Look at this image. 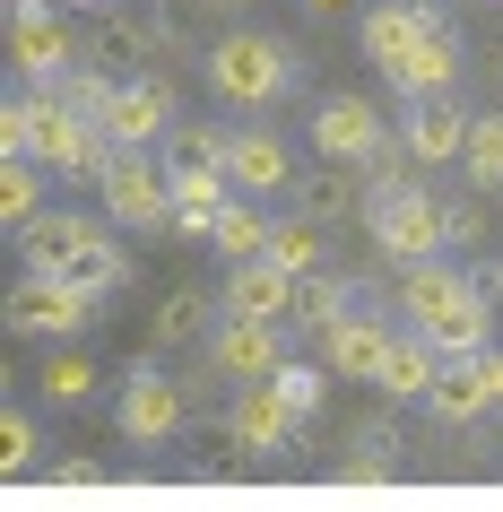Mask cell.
<instances>
[{
  "label": "cell",
  "mask_w": 503,
  "mask_h": 512,
  "mask_svg": "<svg viewBox=\"0 0 503 512\" xmlns=\"http://www.w3.org/2000/svg\"><path fill=\"white\" fill-rule=\"evenodd\" d=\"M295 87V44L269 27H226L209 44V96L226 113H269Z\"/></svg>",
  "instance_id": "cell-1"
},
{
  "label": "cell",
  "mask_w": 503,
  "mask_h": 512,
  "mask_svg": "<svg viewBox=\"0 0 503 512\" xmlns=\"http://www.w3.org/2000/svg\"><path fill=\"white\" fill-rule=\"evenodd\" d=\"M365 235L382 261H434V252H451V200H434V191L408 174V183L391 191H365Z\"/></svg>",
  "instance_id": "cell-2"
},
{
  "label": "cell",
  "mask_w": 503,
  "mask_h": 512,
  "mask_svg": "<svg viewBox=\"0 0 503 512\" xmlns=\"http://www.w3.org/2000/svg\"><path fill=\"white\" fill-rule=\"evenodd\" d=\"M61 9H70V0H9V61H18L27 87H61L87 61V44L70 35Z\"/></svg>",
  "instance_id": "cell-3"
},
{
  "label": "cell",
  "mask_w": 503,
  "mask_h": 512,
  "mask_svg": "<svg viewBox=\"0 0 503 512\" xmlns=\"http://www.w3.org/2000/svg\"><path fill=\"white\" fill-rule=\"evenodd\" d=\"M96 191H105V217L131 226V235H165V226H174V174L148 165V148H122Z\"/></svg>",
  "instance_id": "cell-4"
},
{
  "label": "cell",
  "mask_w": 503,
  "mask_h": 512,
  "mask_svg": "<svg viewBox=\"0 0 503 512\" xmlns=\"http://www.w3.org/2000/svg\"><path fill=\"white\" fill-rule=\"evenodd\" d=\"M399 139V122L373 96H321L313 105V157L321 165H373Z\"/></svg>",
  "instance_id": "cell-5"
},
{
  "label": "cell",
  "mask_w": 503,
  "mask_h": 512,
  "mask_svg": "<svg viewBox=\"0 0 503 512\" xmlns=\"http://www.w3.org/2000/svg\"><path fill=\"white\" fill-rule=\"evenodd\" d=\"M96 322V296H87L79 278H18L9 287V330L18 339H44V348H61V339H79V330Z\"/></svg>",
  "instance_id": "cell-6"
},
{
  "label": "cell",
  "mask_w": 503,
  "mask_h": 512,
  "mask_svg": "<svg viewBox=\"0 0 503 512\" xmlns=\"http://www.w3.org/2000/svg\"><path fill=\"white\" fill-rule=\"evenodd\" d=\"M399 313H373V304H347L339 322L321 330V365L339 382H382V365H391V348H399Z\"/></svg>",
  "instance_id": "cell-7"
},
{
  "label": "cell",
  "mask_w": 503,
  "mask_h": 512,
  "mask_svg": "<svg viewBox=\"0 0 503 512\" xmlns=\"http://www.w3.org/2000/svg\"><path fill=\"white\" fill-rule=\"evenodd\" d=\"M165 174H174V235H191V243H209V226L243 200L235 174L209 165V157H191V148H165Z\"/></svg>",
  "instance_id": "cell-8"
},
{
  "label": "cell",
  "mask_w": 503,
  "mask_h": 512,
  "mask_svg": "<svg viewBox=\"0 0 503 512\" xmlns=\"http://www.w3.org/2000/svg\"><path fill=\"white\" fill-rule=\"evenodd\" d=\"M209 365L235 382V391L269 382L278 365H287V322H252V313H226V322L209 330Z\"/></svg>",
  "instance_id": "cell-9"
},
{
  "label": "cell",
  "mask_w": 503,
  "mask_h": 512,
  "mask_svg": "<svg viewBox=\"0 0 503 512\" xmlns=\"http://www.w3.org/2000/svg\"><path fill=\"white\" fill-rule=\"evenodd\" d=\"M191 417V391L165 374H122V408H113V426H122V443H139V452H157V443H174Z\"/></svg>",
  "instance_id": "cell-10"
},
{
  "label": "cell",
  "mask_w": 503,
  "mask_h": 512,
  "mask_svg": "<svg viewBox=\"0 0 503 512\" xmlns=\"http://www.w3.org/2000/svg\"><path fill=\"white\" fill-rule=\"evenodd\" d=\"M382 79L399 87V105H425V96H451V87H460V27H434V35H417V44H408V53L391 61V70H382Z\"/></svg>",
  "instance_id": "cell-11"
},
{
  "label": "cell",
  "mask_w": 503,
  "mask_h": 512,
  "mask_svg": "<svg viewBox=\"0 0 503 512\" xmlns=\"http://www.w3.org/2000/svg\"><path fill=\"white\" fill-rule=\"evenodd\" d=\"M469 122H477V113H460V96H425V105H408L399 139H408L417 174H434V165H460V157H469Z\"/></svg>",
  "instance_id": "cell-12"
},
{
  "label": "cell",
  "mask_w": 503,
  "mask_h": 512,
  "mask_svg": "<svg viewBox=\"0 0 503 512\" xmlns=\"http://www.w3.org/2000/svg\"><path fill=\"white\" fill-rule=\"evenodd\" d=\"M96 131L113 148H157V139H174V87L165 79H122V96H113V113Z\"/></svg>",
  "instance_id": "cell-13"
},
{
  "label": "cell",
  "mask_w": 503,
  "mask_h": 512,
  "mask_svg": "<svg viewBox=\"0 0 503 512\" xmlns=\"http://www.w3.org/2000/svg\"><path fill=\"white\" fill-rule=\"evenodd\" d=\"M226 174H235L243 200H269V191H295V157L287 139L261 131V122H235V148H226Z\"/></svg>",
  "instance_id": "cell-14"
},
{
  "label": "cell",
  "mask_w": 503,
  "mask_h": 512,
  "mask_svg": "<svg viewBox=\"0 0 503 512\" xmlns=\"http://www.w3.org/2000/svg\"><path fill=\"white\" fill-rule=\"evenodd\" d=\"M226 313H252V322H287V304H295V270L287 261H226Z\"/></svg>",
  "instance_id": "cell-15"
},
{
  "label": "cell",
  "mask_w": 503,
  "mask_h": 512,
  "mask_svg": "<svg viewBox=\"0 0 503 512\" xmlns=\"http://www.w3.org/2000/svg\"><path fill=\"white\" fill-rule=\"evenodd\" d=\"M443 27V0H373L365 9V53H373V70H391L417 35H434Z\"/></svg>",
  "instance_id": "cell-16"
},
{
  "label": "cell",
  "mask_w": 503,
  "mask_h": 512,
  "mask_svg": "<svg viewBox=\"0 0 503 512\" xmlns=\"http://www.w3.org/2000/svg\"><path fill=\"white\" fill-rule=\"evenodd\" d=\"M295 426H304V417H295V408L278 400L269 382H252V391H243V400L226 408V434H235V452H287V443H295Z\"/></svg>",
  "instance_id": "cell-17"
},
{
  "label": "cell",
  "mask_w": 503,
  "mask_h": 512,
  "mask_svg": "<svg viewBox=\"0 0 503 512\" xmlns=\"http://www.w3.org/2000/svg\"><path fill=\"white\" fill-rule=\"evenodd\" d=\"M87 226H96L87 209H44V217H27V226H18V261H27L35 278H61V270H70V252L87 243Z\"/></svg>",
  "instance_id": "cell-18"
},
{
  "label": "cell",
  "mask_w": 503,
  "mask_h": 512,
  "mask_svg": "<svg viewBox=\"0 0 503 512\" xmlns=\"http://www.w3.org/2000/svg\"><path fill=\"white\" fill-rule=\"evenodd\" d=\"M417 330H425V339H434L443 356H486V330H495V304H486V287L469 278V287H460L451 304H434V313H425Z\"/></svg>",
  "instance_id": "cell-19"
},
{
  "label": "cell",
  "mask_w": 503,
  "mask_h": 512,
  "mask_svg": "<svg viewBox=\"0 0 503 512\" xmlns=\"http://www.w3.org/2000/svg\"><path fill=\"white\" fill-rule=\"evenodd\" d=\"M61 278H79L87 296L105 304V296H122V287H131V252H122V243H113V217L96 209V226H87V243L79 252H70V270Z\"/></svg>",
  "instance_id": "cell-20"
},
{
  "label": "cell",
  "mask_w": 503,
  "mask_h": 512,
  "mask_svg": "<svg viewBox=\"0 0 503 512\" xmlns=\"http://www.w3.org/2000/svg\"><path fill=\"white\" fill-rule=\"evenodd\" d=\"M486 374H477V356H443V374H434V391H425V417H443V426H477L486 417Z\"/></svg>",
  "instance_id": "cell-21"
},
{
  "label": "cell",
  "mask_w": 503,
  "mask_h": 512,
  "mask_svg": "<svg viewBox=\"0 0 503 512\" xmlns=\"http://www.w3.org/2000/svg\"><path fill=\"white\" fill-rule=\"evenodd\" d=\"M434 374H443V348L425 339V330H399V348H391V365H382V400H417L425 408V391H434Z\"/></svg>",
  "instance_id": "cell-22"
},
{
  "label": "cell",
  "mask_w": 503,
  "mask_h": 512,
  "mask_svg": "<svg viewBox=\"0 0 503 512\" xmlns=\"http://www.w3.org/2000/svg\"><path fill=\"white\" fill-rule=\"evenodd\" d=\"M209 322H226V296H209V287H174V296L157 304V322H148V348H191Z\"/></svg>",
  "instance_id": "cell-23"
},
{
  "label": "cell",
  "mask_w": 503,
  "mask_h": 512,
  "mask_svg": "<svg viewBox=\"0 0 503 512\" xmlns=\"http://www.w3.org/2000/svg\"><path fill=\"white\" fill-rule=\"evenodd\" d=\"M460 287H469V270H451L443 252H434V261H408V270H399V296H391V313H399L408 330H417L425 313H434V304H451Z\"/></svg>",
  "instance_id": "cell-24"
},
{
  "label": "cell",
  "mask_w": 503,
  "mask_h": 512,
  "mask_svg": "<svg viewBox=\"0 0 503 512\" xmlns=\"http://www.w3.org/2000/svg\"><path fill=\"white\" fill-rule=\"evenodd\" d=\"M347 304H356V287H347V278H330V270H304V278H295V304H287V330H313V339H321V330L339 322Z\"/></svg>",
  "instance_id": "cell-25"
},
{
  "label": "cell",
  "mask_w": 503,
  "mask_h": 512,
  "mask_svg": "<svg viewBox=\"0 0 503 512\" xmlns=\"http://www.w3.org/2000/svg\"><path fill=\"white\" fill-rule=\"evenodd\" d=\"M269 261H287L295 278L304 270H330V226H321V217H278V226H269Z\"/></svg>",
  "instance_id": "cell-26"
},
{
  "label": "cell",
  "mask_w": 503,
  "mask_h": 512,
  "mask_svg": "<svg viewBox=\"0 0 503 512\" xmlns=\"http://www.w3.org/2000/svg\"><path fill=\"white\" fill-rule=\"evenodd\" d=\"M96 382H105V374H96V356H87L79 339H61V348L44 356V365H35V391H44V400H61V408H70V400H87Z\"/></svg>",
  "instance_id": "cell-27"
},
{
  "label": "cell",
  "mask_w": 503,
  "mask_h": 512,
  "mask_svg": "<svg viewBox=\"0 0 503 512\" xmlns=\"http://www.w3.org/2000/svg\"><path fill=\"white\" fill-rule=\"evenodd\" d=\"M44 183H53V174H44L35 157H9V165H0V226H9V235H18L27 217L53 209V200H44Z\"/></svg>",
  "instance_id": "cell-28"
},
{
  "label": "cell",
  "mask_w": 503,
  "mask_h": 512,
  "mask_svg": "<svg viewBox=\"0 0 503 512\" xmlns=\"http://www.w3.org/2000/svg\"><path fill=\"white\" fill-rule=\"evenodd\" d=\"M269 226H278V217H261L252 200H235V209L209 226V252H217V261H261V252H269Z\"/></svg>",
  "instance_id": "cell-29"
},
{
  "label": "cell",
  "mask_w": 503,
  "mask_h": 512,
  "mask_svg": "<svg viewBox=\"0 0 503 512\" xmlns=\"http://www.w3.org/2000/svg\"><path fill=\"white\" fill-rule=\"evenodd\" d=\"M469 191H503V113H477L469 122V157H460Z\"/></svg>",
  "instance_id": "cell-30"
},
{
  "label": "cell",
  "mask_w": 503,
  "mask_h": 512,
  "mask_svg": "<svg viewBox=\"0 0 503 512\" xmlns=\"http://www.w3.org/2000/svg\"><path fill=\"white\" fill-rule=\"evenodd\" d=\"M113 96H122V70H96V61H79V70L61 79V105L79 113V122H105Z\"/></svg>",
  "instance_id": "cell-31"
},
{
  "label": "cell",
  "mask_w": 503,
  "mask_h": 512,
  "mask_svg": "<svg viewBox=\"0 0 503 512\" xmlns=\"http://www.w3.org/2000/svg\"><path fill=\"white\" fill-rule=\"evenodd\" d=\"M295 191H304V217H321V226H330V217H356V209H365V183H347L339 165H321V174H304Z\"/></svg>",
  "instance_id": "cell-32"
},
{
  "label": "cell",
  "mask_w": 503,
  "mask_h": 512,
  "mask_svg": "<svg viewBox=\"0 0 503 512\" xmlns=\"http://www.w3.org/2000/svg\"><path fill=\"white\" fill-rule=\"evenodd\" d=\"M269 391H278V400H287L295 417L313 426V417H321V400H330V365H321V356H313V365H295V356H287V365L269 374Z\"/></svg>",
  "instance_id": "cell-33"
},
{
  "label": "cell",
  "mask_w": 503,
  "mask_h": 512,
  "mask_svg": "<svg viewBox=\"0 0 503 512\" xmlns=\"http://www.w3.org/2000/svg\"><path fill=\"white\" fill-rule=\"evenodd\" d=\"M35 113H44V87H18L0 105V157H35Z\"/></svg>",
  "instance_id": "cell-34"
},
{
  "label": "cell",
  "mask_w": 503,
  "mask_h": 512,
  "mask_svg": "<svg viewBox=\"0 0 503 512\" xmlns=\"http://www.w3.org/2000/svg\"><path fill=\"white\" fill-rule=\"evenodd\" d=\"M35 452H44L35 417H27V408H9V417H0V460H9V469H35Z\"/></svg>",
  "instance_id": "cell-35"
},
{
  "label": "cell",
  "mask_w": 503,
  "mask_h": 512,
  "mask_svg": "<svg viewBox=\"0 0 503 512\" xmlns=\"http://www.w3.org/2000/svg\"><path fill=\"white\" fill-rule=\"evenodd\" d=\"M399 469H391V452H382V443H365V452H347L339 460V486H391Z\"/></svg>",
  "instance_id": "cell-36"
},
{
  "label": "cell",
  "mask_w": 503,
  "mask_h": 512,
  "mask_svg": "<svg viewBox=\"0 0 503 512\" xmlns=\"http://www.w3.org/2000/svg\"><path fill=\"white\" fill-rule=\"evenodd\" d=\"M486 235V209H477V200H451V243H477Z\"/></svg>",
  "instance_id": "cell-37"
},
{
  "label": "cell",
  "mask_w": 503,
  "mask_h": 512,
  "mask_svg": "<svg viewBox=\"0 0 503 512\" xmlns=\"http://www.w3.org/2000/svg\"><path fill=\"white\" fill-rule=\"evenodd\" d=\"M477 374H486V400L503 408V348H486V356H477Z\"/></svg>",
  "instance_id": "cell-38"
},
{
  "label": "cell",
  "mask_w": 503,
  "mask_h": 512,
  "mask_svg": "<svg viewBox=\"0 0 503 512\" xmlns=\"http://www.w3.org/2000/svg\"><path fill=\"white\" fill-rule=\"evenodd\" d=\"M304 18H339V9H356V0H295Z\"/></svg>",
  "instance_id": "cell-39"
},
{
  "label": "cell",
  "mask_w": 503,
  "mask_h": 512,
  "mask_svg": "<svg viewBox=\"0 0 503 512\" xmlns=\"http://www.w3.org/2000/svg\"><path fill=\"white\" fill-rule=\"evenodd\" d=\"M70 9H122V0H70Z\"/></svg>",
  "instance_id": "cell-40"
},
{
  "label": "cell",
  "mask_w": 503,
  "mask_h": 512,
  "mask_svg": "<svg viewBox=\"0 0 503 512\" xmlns=\"http://www.w3.org/2000/svg\"><path fill=\"white\" fill-rule=\"evenodd\" d=\"M486 287H495V296H503V252H495V278H486Z\"/></svg>",
  "instance_id": "cell-41"
}]
</instances>
